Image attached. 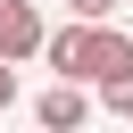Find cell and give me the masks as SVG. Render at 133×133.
<instances>
[{
	"instance_id": "obj_1",
	"label": "cell",
	"mask_w": 133,
	"mask_h": 133,
	"mask_svg": "<svg viewBox=\"0 0 133 133\" xmlns=\"http://www.w3.org/2000/svg\"><path fill=\"white\" fill-rule=\"evenodd\" d=\"M116 66H133V33H116L108 17H83V50H75V83H100V75H116Z\"/></svg>"
},
{
	"instance_id": "obj_2",
	"label": "cell",
	"mask_w": 133,
	"mask_h": 133,
	"mask_svg": "<svg viewBox=\"0 0 133 133\" xmlns=\"http://www.w3.org/2000/svg\"><path fill=\"white\" fill-rule=\"evenodd\" d=\"M42 17H33V0H0V58H42Z\"/></svg>"
},
{
	"instance_id": "obj_3",
	"label": "cell",
	"mask_w": 133,
	"mask_h": 133,
	"mask_svg": "<svg viewBox=\"0 0 133 133\" xmlns=\"http://www.w3.org/2000/svg\"><path fill=\"white\" fill-rule=\"evenodd\" d=\"M33 116H42L50 133H75V125L91 116V100H83V83H75V75H58V83H50L42 100H33Z\"/></svg>"
},
{
	"instance_id": "obj_4",
	"label": "cell",
	"mask_w": 133,
	"mask_h": 133,
	"mask_svg": "<svg viewBox=\"0 0 133 133\" xmlns=\"http://www.w3.org/2000/svg\"><path fill=\"white\" fill-rule=\"evenodd\" d=\"M100 108H108V116H133V66L100 75Z\"/></svg>"
},
{
	"instance_id": "obj_5",
	"label": "cell",
	"mask_w": 133,
	"mask_h": 133,
	"mask_svg": "<svg viewBox=\"0 0 133 133\" xmlns=\"http://www.w3.org/2000/svg\"><path fill=\"white\" fill-rule=\"evenodd\" d=\"M0 108H17V58H0Z\"/></svg>"
},
{
	"instance_id": "obj_6",
	"label": "cell",
	"mask_w": 133,
	"mask_h": 133,
	"mask_svg": "<svg viewBox=\"0 0 133 133\" xmlns=\"http://www.w3.org/2000/svg\"><path fill=\"white\" fill-rule=\"evenodd\" d=\"M66 8H75V17H108L116 0H66Z\"/></svg>"
}]
</instances>
